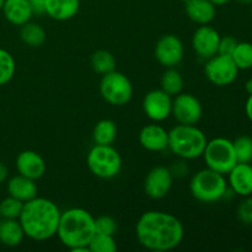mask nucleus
Wrapping results in <instances>:
<instances>
[{
  "label": "nucleus",
  "instance_id": "1",
  "mask_svg": "<svg viewBox=\"0 0 252 252\" xmlns=\"http://www.w3.org/2000/svg\"><path fill=\"white\" fill-rule=\"evenodd\" d=\"M135 235L143 248L152 251H170L182 243L185 229L172 214L148 211L140 216L135 225Z\"/></svg>",
  "mask_w": 252,
  "mask_h": 252
},
{
  "label": "nucleus",
  "instance_id": "2",
  "mask_svg": "<svg viewBox=\"0 0 252 252\" xmlns=\"http://www.w3.org/2000/svg\"><path fill=\"white\" fill-rule=\"evenodd\" d=\"M61 214L53 201L37 196L24 204L19 221L25 236L34 241H46L57 235Z\"/></svg>",
  "mask_w": 252,
  "mask_h": 252
},
{
  "label": "nucleus",
  "instance_id": "3",
  "mask_svg": "<svg viewBox=\"0 0 252 252\" xmlns=\"http://www.w3.org/2000/svg\"><path fill=\"white\" fill-rule=\"evenodd\" d=\"M95 218L84 208L62 212L57 236L65 248L74 252H89L88 245L95 235Z\"/></svg>",
  "mask_w": 252,
  "mask_h": 252
},
{
  "label": "nucleus",
  "instance_id": "4",
  "mask_svg": "<svg viewBox=\"0 0 252 252\" xmlns=\"http://www.w3.org/2000/svg\"><path fill=\"white\" fill-rule=\"evenodd\" d=\"M206 134L196 125H177L169 132L167 149L176 157L185 160H193L202 157L206 148Z\"/></svg>",
  "mask_w": 252,
  "mask_h": 252
},
{
  "label": "nucleus",
  "instance_id": "5",
  "mask_svg": "<svg viewBox=\"0 0 252 252\" xmlns=\"http://www.w3.org/2000/svg\"><path fill=\"white\" fill-rule=\"evenodd\" d=\"M228 181L225 175L211 169L197 171L189 181V191L193 198L202 203H214L228 193Z\"/></svg>",
  "mask_w": 252,
  "mask_h": 252
},
{
  "label": "nucleus",
  "instance_id": "6",
  "mask_svg": "<svg viewBox=\"0 0 252 252\" xmlns=\"http://www.w3.org/2000/svg\"><path fill=\"white\" fill-rule=\"evenodd\" d=\"M86 165L94 176L110 180L120 174L122 169V158L112 145L95 144L88 153Z\"/></svg>",
  "mask_w": 252,
  "mask_h": 252
},
{
  "label": "nucleus",
  "instance_id": "7",
  "mask_svg": "<svg viewBox=\"0 0 252 252\" xmlns=\"http://www.w3.org/2000/svg\"><path fill=\"white\" fill-rule=\"evenodd\" d=\"M202 157L208 169L223 175H228L238 164L233 142L223 137L208 140Z\"/></svg>",
  "mask_w": 252,
  "mask_h": 252
},
{
  "label": "nucleus",
  "instance_id": "8",
  "mask_svg": "<svg viewBox=\"0 0 252 252\" xmlns=\"http://www.w3.org/2000/svg\"><path fill=\"white\" fill-rule=\"evenodd\" d=\"M100 94L103 100L112 106H125L133 96V85L127 75L117 70L102 75Z\"/></svg>",
  "mask_w": 252,
  "mask_h": 252
},
{
  "label": "nucleus",
  "instance_id": "9",
  "mask_svg": "<svg viewBox=\"0 0 252 252\" xmlns=\"http://www.w3.org/2000/svg\"><path fill=\"white\" fill-rule=\"evenodd\" d=\"M239 69L231 57L216 54L207 59L204 64V75L217 86H228L238 78Z\"/></svg>",
  "mask_w": 252,
  "mask_h": 252
},
{
  "label": "nucleus",
  "instance_id": "10",
  "mask_svg": "<svg viewBox=\"0 0 252 252\" xmlns=\"http://www.w3.org/2000/svg\"><path fill=\"white\" fill-rule=\"evenodd\" d=\"M202 103L194 95L180 93L172 98L171 116L180 125H197L202 118Z\"/></svg>",
  "mask_w": 252,
  "mask_h": 252
},
{
  "label": "nucleus",
  "instance_id": "11",
  "mask_svg": "<svg viewBox=\"0 0 252 252\" xmlns=\"http://www.w3.org/2000/svg\"><path fill=\"white\" fill-rule=\"evenodd\" d=\"M157 61L165 68H175L181 63L185 54L184 43L175 34H164L158 39L154 48Z\"/></svg>",
  "mask_w": 252,
  "mask_h": 252
},
{
  "label": "nucleus",
  "instance_id": "12",
  "mask_svg": "<svg viewBox=\"0 0 252 252\" xmlns=\"http://www.w3.org/2000/svg\"><path fill=\"white\" fill-rule=\"evenodd\" d=\"M143 111L149 120L162 122L171 116L172 96L161 89L149 91L143 98Z\"/></svg>",
  "mask_w": 252,
  "mask_h": 252
},
{
  "label": "nucleus",
  "instance_id": "13",
  "mask_svg": "<svg viewBox=\"0 0 252 252\" xmlns=\"http://www.w3.org/2000/svg\"><path fill=\"white\" fill-rule=\"evenodd\" d=\"M174 174L169 167L155 166L148 172L144 180V191L152 199H161L170 192Z\"/></svg>",
  "mask_w": 252,
  "mask_h": 252
},
{
  "label": "nucleus",
  "instance_id": "14",
  "mask_svg": "<svg viewBox=\"0 0 252 252\" xmlns=\"http://www.w3.org/2000/svg\"><path fill=\"white\" fill-rule=\"evenodd\" d=\"M220 34L208 25H201L192 36V47L199 58L209 59L218 54Z\"/></svg>",
  "mask_w": 252,
  "mask_h": 252
},
{
  "label": "nucleus",
  "instance_id": "15",
  "mask_svg": "<svg viewBox=\"0 0 252 252\" xmlns=\"http://www.w3.org/2000/svg\"><path fill=\"white\" fill-rule=\"evenodd\" d=\"M16 170L20 175L29 179H41L46 174L47 165L43 158L34 150H24L16 158Z\"/></svg>",
  "mask_w": 252,
  "mask_h": 252
},
{
  "label": "nucleus",
  "instance_id": "16",
  "mask_svg": "<svg viewBox=\"0 0 252 252\" xmlns=\"http://www.w3.org/2000/svg\"><path fill=\"white\" fill-rule=\"evenodd\" d=\"M228 186L238 196H252V165L238 162L228 172Z\"/></svg>",
  "mask_w": 252,
  "mask_h": 252
},
{
  "label": "nucleus",
  "instance_id": "17",
  "mask_svg": "<svg viewBox=\"0 0 252 252\" xmlns=\"http://www.w3.org/2000/svg\"><path fill=\"white\" fill-rule=\"evenodd\" d=\"M139 143L148 152H162L167 149L169 132L157 123L144 126L139 132Z\"/></svg>",
  "mask_w": 252,
  "mask_h": 252
},
{
  "label": "nucleus",
  "instance_id": "18",
  "mask_svg": "<svg viewBox=\"0 0 252 252\" xmlns=\"http://www.w3.org/2000/svg\"><path fill=\"white\" fill-rule=\"evenodd\" d=\"M185 11L197 25H208L216 17V5L211 0H185Z\"/></svg>",
  "mask_w": 252,
  "mask_h": 252
},
{
  "label": "nucleus",
  "instance_id": "19",
  "mask_svg": "<svg viewBox=\"0 0 252 252\" xmlns=\"http://www.w3.org/2000/svg\"><path fill=\"white\" fill-rule=\"evenodd\" d=\"M6 189L9 196L19 199V201L24 202V203H26V202L31 201L32 198L37 197V192H38V189H37V185L34 180L25 177L20 174L11 177L7 181Z\"/></svg>",
  "mask_w": 252,
  "mask_h": 252
},
{
  "label": "nucleus",
  "instance_id": "20",
  "mask_svg": "<svg viewBox=\"0 0 252 252\" xmlns=\"http://www.w3.org/2000/svg\"><path fill=\"white\" fill-rule=\"evenodd\" d=\"M5 19L15 26H22L31 21L33 12L27 0H5L1 9Z\"/></svg>",
  "mask_w": 252,
  "mask_h": 252
},
{
  "label": "nucleus",
  "instance_id": "21",
  "mask_svg": "<svg viewBox=\"0 0 252 252\" xmlns=\"http://www.w3.org/2000/svg\"><path fill=\"white\" fill-rule=\"evenodd\" d=\"M80 0H46L44 14L56 21H68L76 16Z\"/></svg>",
  "mask_w": 252,
  "mask_h": 252
},
{
  "label": "nucleus",
  "instance_id": "22",
  "mask_svg": "<svg viewBox=\"0 0 252 252\" xmlns=\"http://www.w3.org/2000/svg\"><path fill=\"white\" fill-rule=\"evenodd\" d=\"M25 238L24 229L19 219H0V243L7 248H15Z\"/></svg>",
  "mask_w": 252,
  "mask_h": 252
},
{
  "label": "nucleus",
  "instance_id": "23",
  "mask_svg": "<svg viewBox=\"0 0 252 252\" xmlns=\"http://www.w3.org/2000/svg\"><path fill=\"white\" fill-rule=\"evenodd\" d=\"M117 137V126L112 120H101L94 127L93 138L95 144L112 145Z\"/></svg>",
  "mask_w": 252,
  "mask_h": 252
},
{
  "label": "nucleus",
  "instance_id": "24",
  "mask_svg": "<svg viewBox=\"0 0 252 252\" xmlns=\"http://www.w3.org/2000/svg\"><path fill=\"white\" fill-rule=\"evenodd\" d=\"M20 27H21V30H20V37H21V41L26 46L36 48V47L42 46L46 42L47 34L41 25L29 21Z\"/></svg>",
  "mask_w": 252,
  "mask_h": 252
},
{
  "label": "nucleus",
  "instance_id": "25",
  "mask_svg": "<svg viewBox=\"0 0 252 252\" xmlns=\"http://www.w3.org/2000/svg\"><path fill=\"white\" fill-rule=\"evenodd\" d=\"M185 80L182 74L176 68H166L160 79V89L170 96H176L184 90Z\"/></svg>",
  "mask_w": 252,
  "mask_h": 252
},
{
  "label": "nucleus",
  "instance_id": "26",
  "mask_svg": "<svg viewBox=\"0 0 252 252\" xmlns=\"http://www.w3.org/2000/svg\"><path fill=\"white\" fill-rule=\"evenodd\" d=\"M91 66L96 73L105 75L110 71L116 70V59L111 52L98 49L91 56Z\"/></svg>",
  "mask_w": 252,
  "mask_h": 252
},
{
  "label": "nucleus",
  "instance_id": "27",
  "mask_svg": "<svg viewBox=\"0 0 252 252\" xmlns=\"http://www.w3.org/2000/svg\"><path fill=\"white\" fill-rule=\"evenodd\" d=\"M239 70H246L252 68V43L250 42H238L235 51L231 54Z\"/></svg>",
  "mask_w": 252,
  "mask_h": 252
},
{
  "label": "nucleus",
  "instance_id": "28",
  "mask_svg": "<svg viewBox=\"0 0 252 252\" xmlns=\"http://www.w3.org/2000/svg\"><path fill=\"white\" fill-rule=\"evenodd\" d=\"M16 64L14 57L6 49L0 48V86L6 85L14 78Z\"/></svg>",
  "mask_w": 252,
  "mask_h": 252
},
{
  "label": "nucleus",
  "instance_id": "29",
  "mask_svg": "<svg viewBox=\"0 0 252 252\" xmlns=\"http://www.w3.org/2000/svg\"><path fill=\"white\" fill-rule=\"evenodd\" d=\"M89 252H115L117 250V244L112 235L95 233L88 245Z\"/></svg>",
  "mask_w": 252,
  "mask_h": 252
},
{
  "label": "nucleus",
  "instance_id": "30",
  "mask_svg": "<svg viewBox=\"0 0 252 252\" xmlns=\"http://www.w3.org/2000/svg\"><path fill=\"white\" fill-rule=\"evenodd\" d=\"M234 150H235L236 160L238 162H252V138L248 135H241L238 137L233 142Z\"/></svg>",
  "mask_w": 252,
  "mask_h": 252
},
{
  "label": "nucleus",
  "instance_id": "31",
  "mask_svg": "<svg viewBox=\"0 0 252 252\" xmlns=\"http://www.w3.org/2000/svg\"><path fill=\"white\" fill-rule=\"evenodd\" d=\"M24 202L7 196L0 202V217L6 219H19L24 208Z\"/></svg>",
  "mask_w": 252,
  "mask_h": 252
},
{
  "label": "nucleus",
  "instance_id": "32",
  "mask_svg": "<svg viewBox=\"0 0 252 252\" xmlns=\"http://www.w3.org/2000/svg\"><path fill=\"white\" fill-rule=\"evenodd\" d=\"M95 231L98 234L115 236L117 231V221L111 216H100L95 218Z\"/></svg>",
  "mask_w": 252,
  "mask_h": 252
},
{
  "label": "nucleus",
  "instance_id": "33",
  "mask_svg": "<svg viewBox=\"0 0 252 252\" xmlns=\"http://www.w3.org/2000/svg\"><path fill=\"white\" fill-rule=\"evenodd\" d=\"M238 218L245 225H252V197H244L238 207Z\"/></svg>",
  "mask_w": 252,
  "mask_h": 252
},
{
  "label": "nucleus",
  "instance_id": "34",
  "mask_svg": "<svg viewBox=\"0 0 252 252\" xmlns=\"http://www.w3.org/2000/svg\"><path fill=\"white\" fill-rule=\"evenodd\" d=\"M236 44H238V41H236L233 36L220 37V41H219V47H218V54L231 57L233 52L235 51Z\"/></svg>",
  "mask_w": 252,
  "mask_h": 252
},
{
  "label": "nucleus",
  "instance_id": "35",
  "mask_svg": "<svg viewBox=\"0 0 252 252\" xmlns=\"http://www.w3.org/2000/svg\"><path fill=\"white\" fill-rule=\"evenodd\" d=\"M33 15H43L46 7V0H27Z\"/></svg>",
  "mask_w": 252,
  "mask_h": 252
},
{
  "label": "nucleus",
  "instance_id": "36",
  "mask_svg": "<svg viewBox=\"0 0 252 252\" xmlns=\"http://www.w3.org/2000/svg\"><path fill=\"white\" fill-rule=\"evenodd\" d=\"M7 176H9V170H7L6 165L4 162L0 161V185L6 181Z\"/></svg>",
  "mask_w": 252,
  "mask_h": 252
},
{
  "label": "nucleus",
  "instance_id": "37",
  "mask_svg": "<svg viewBox=\"0 0 252 252\" xmlns=\"http://www.w3.org/2000/svg\"><path fill=\"white\" fill-rule=\"evenodd\" d=\"M245 112H246V116H248L249 120L252 122V95H249L248 101H246Z\"/></svg>",
  "mask_w": 252,
  "mask_h": 252
},
{
  "label": "nucleus",
  "instance_id": "38",
  "mask_svg": "<svg viewBox=\"0 0 252 252\" xmlns=\"http://www.w3.org/2000/svg\"><path fill=\"white\" fill-rule=\"evenodd\" d=\"M245 90L249 95H252V79H249L245 84Z\"/></svg>",
  "mask_w": 252,
  "mask_h": 252
},
{
  "label": "nucleus",
  "instance_id": "39",
  "mask_svg": "<svg viewBox=\"0 0 252 252\" xmlns=\"http://www.w3.org/2000/svg\"><path fill=\"white\" fill-rule=\"evenodd\" d=\"M211 1L213 2V4L216 5V6H220V5L228 4V2L230 1V0H211Z\"/></svg>",
  "mask_w": 252,
  "mask_h": 252
},
{
  "label": "nucleus",
  "instance_id": "40",
  "mask_svg": "<svg viewBox=\"0 0 252 252\" xmlns=\"http://www.w3.org/2000/svg\"><path fill=\"white\" fill-rule=\"evenodd\" d=\"M238 2H240V4L243 5H251L252 4V0H236Z\"/></svg>",
  "mask_w": 252,
  "mask_h": 252
},
{
  "label": "nucleus",
  "instance_id": "41",
  "mask_svg": "<svg viewBox=\"0 0 252 252\" xmlns=\"http://www.w3.org/2000/svg\"><path fill=\"white\" fill-rule=\"evenodd\" d=\"M4 2H5V0H0V11H1L2 5H4Z\"/></svg>",
  "mask_w": 252,
  "mask_h": 252
},
{
  "label": "nucleus",
  "instance_id": "42",
  "mask_svg": "<svg viewBox=\"0 0 252 252\" xmlns=\"http://www.w3.org/2000/svg\"><path fill=\"white\" fill-rule=\"evenodd\" d=\"M0 219H1V217H0Z\"/></svg>",
  "mask_w": 252,
  "mask_h": 252
}]
</instances>
